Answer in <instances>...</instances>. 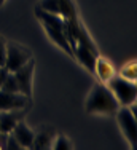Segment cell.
Wrapping results in <instances>:
<instances>
[{
	"label": "cell",
	"mask_w": 137,
	"mask_h": 150,
	"mask_svg": "<svg viewBox=\"0 0 137 150\" xmlns=\"http://www.w3.org/2000/svg\"><path fill=\"white\" fill-rule=\"evenodd\" d=\"M0 90L2 91H6V93H19V86H18V81L16 78H14V75L10 72L8 77L5 78V81L2 83V86H0Z\"/></svg>",
	"instance_id": "7c38bea8"
},
{
	"label": "cell",
	"mask_w": 137,
	"mask_h": 150,
	"mask_svg": "<svg viewBox=\"0 0 137 150\" xmlns=\"http://www.w3.org/2000/svg\"><path fill=\"white\" fill-rule=\"evenodd\" d=\"M10 134H11L13 137L16 139V141L19 142V144L23 145L24 149H30L32 141H34V134H35V133L27 126L26 123H24L23 120H21V121H18V125L13 128V131H11Z\"/></svg>",
	"instance_id": "30bf717a"
},
{
	"label": "cell",
	"mask_w": 137,
	"mask_h": 150,
	"mask_svg": "<svg viewBox=\"0 0 137 150\" xmlns=\"http://www.w3.org/2000/svg\"><path fill=\"white\" fill-rule=\"evenodd\" d=\"M94 75L99 78L100 83H104V81H109L112 77H115V69L110 61H107L102 56H97L94 64Z\"/></svg>",
	"instance_id": "8fae6325"
},
{
	"label": "cell",
	"mask_w": 137,
	"mask_h": 150,
	"mask_svg": "<svg viewBox=\"0 0 137 150\" xmlns=\"http://www.w3.org/2000/svg\"><path fill=\"white\" fill-rule=\"evenodd\" d=\"M3 3H5V0H0V6H2V5H3Z\"/></svg>",
	"instance_id": "d6986e66"
},
{
	"label": "cell",
	"mask_w": 137,
	"mask_h": 150,
	"mask_svg": "<svg viewBox=\"0 0 137 150\" xmlns=\"http://www.w3.org/2000/svg\"><path fill=\"white\" fill-rule=\"evenodd\" d=\"M42 150H51V147H48V149H42Z\"/></svg>",
	"instance_id": "ffe728a7"
},
{
	"label": "cell",
	"mask_w": 137,
	"mask_h": 150,
	"mask_svg": "<svg viewBox=\"0 0 137 150\" xmlns=\"http://www.w3.org/2000/svg\"><path fill=\"white\" fill-rule=\"evenodd\" d=\"M29 105V98L21 93H6L0 90V112L3 110H16Z\"/></svg>",
	"instance_id": "52a82bcc"
},
{
	"label": "cell",
	"mask_w": 137,
	"mask_h": 150,
	"mask_svg": "<svg viewBox=\"0 0 137 150\" xmlns=\"http://www.w3.org/2000/svg\"><path fill=\"white\" fill-rule=\"evenodd\" d=\"M120 104L115 96L104 83H96L91 90L88 101H86V112L88 113H113L118 110Z\"/></svg>",
	"instance_id": "7a4b0ae2"
},
{
	"label": "cell",
	"mask_w": 137,
	"mask_h": 150,
	"mask_svg": "<svg viewBox=\"0 0 137 150\" xmlns=\"http://www.w3.org/2000/svg\"><path fill=\"white\" fill-rule=\"evenodd\" d=\"M107 83H109L107 88L112 91V94L115 96V99L120 105L129 107L131 104H136L137 86L134 81L126 80L123 77H112Z\"/></svg>",
	"instance_id": "3957f363"
},
{
	"label": "cell",
	"mask_w": 137,
	"mask_h": 150,
	"mask_svg": "<svg viewBox=\"0 0 137 150\" xmlns=\"http://www.w3.org/2000/svg\"><path fill=\"white\" fill-rule=\"evenodd\" d=\"M35 16H37L38 21L43 24L46 34H48L49 38L54 42V45H57L61 50H64V51H66L72 59H75L73 58V51H72L70 45H68V42H67L66 32H64L62 18L57 16V15H53V13L45 11V10H42L40 6L35 8Z\"/></svg>",
	"instance_id": "6da1fadb"
},
{
	"label": "cell",
	"mask_w": 137,
	"mask_h": 150,
	"mask_svg": "<svg viewBox=\"0 0 137 150\" xmlns=\"http://www.w3.org/2000/svg\"><path fill=\"white\" fill-rule=\"evenodd\" d=\"M26 109L24 107L23 110L16 109V110H3L0 112V133L3 134H10L13 131V128L18 125V121H21V118L26 113Z\"/></svg>",
	"instance_id": "ba28073f"
},
{
	"label": "cell",
	"mask_w": 137,
	"mask_h": 150,
	"mask_svg": "<svg viewBox=\"0 0 137 150\" xmlns=\"http://www.w3.org/2000/svg\"><path fill=\"white\" fill-rule=\"evenodd\" d=\"M8 74H10V72L5 69V67H0V86H2V83L5 81V78L8 77Z\"/></svg>",
	"instance_id": "e0dca14e"
},
{
	"label": "cell",
	"mask_w": 137,
	"mask_h": 150,
	"mask_svg": "<svg viewBox=\"0 0 137 150\" xmlns=\"http://www.w3.org/2000/svg\"><path fill=\"white\" fill-rule=\"evenodd\" d=\"M121 77L126 78V80H131V81L136 80V61L128 62L123 69H121Z\"/></svg>",
	"instance_id": "5bb4252c"
},
{
	"label": "cell",
	"mask_w": 137,
	"mask_h": 150,
	"mask_svg": "<svg viewBox=\"0 0 137 150\" xmlns=\"http://www.w3.org/2000/svg\"><path fill=\"white\" fill-rule=\"evenodd\" d=\"M32 59V53L27 48L13 43V42H6V56H5V69L8 72H16L18 69L24 66L27 61Z\"/></svg>",
	"instance_id": "277c9868"
},
{
	"label": "cell",
	"mask_w": 137,
	"mask_h": 150,
	"mask_svg": "<svg viewBox=\"0 0 137 150\" xmlns=\"http://www.w3.org/2000/svg\"><path fill=\"white\" fill-rule=\"evenodd\" d=\"M5 56H6V40L0 35V67L5 66Z\"/></svg>",
	"instance_id": "2e32d148"
},
{
	"label": "cell",
	"mask_w": 137,
	"mask_h": 150,
	"mask_svg": "<svg viewBox=\"0 0 137 150\" xmlns=\"http://www.w3.org/2000/svg\"><path fill=\"white\" fill-rule=\"evenodd\" d=\"M6 136H8V134H3V133H0V150H5V142H6Z\"/></svg>",
	"instance_id": "ac0fdd59"
},
{
	"label": "cell",
	"mask_w": 137,
	"mask_h": 150,
	"mask_svg": "<svg viewBox=\"0 0 137 150\" xmlns=\"http://www.w3.org/2000/svg\"><path fill=\"white\" fill-rule=\"evenodd\" d=\"M34 67H35V61L30 59L24 64L21 69H18L16 72H13L14 78L18 81V86H19V93L27 98H30L32 94V75H34Z\"/></svg>",
	"instance_id": "8992f818"
},
{
	"label": "cell",
	"mask_w": 137,
	"mask_h": 150,
	"mask_svg": "<svg viewBox=\"0 0 137 150\" xmlns=\"http://www.w3.org/2000/svg\"><path fill=\"white\" fill-rule=\"evenodd\" d=\"M54 137H56L54 129H51V128H42V129H38L34 134V141H32L30 150H42V149L51 147Z\"/></svg>",
	"instance_id": "9c48e42d"
},
{
	"label": "cell",
	"mask_w": 137,
	"mask_h": 150,
	"mask_svg": "<svg viewBox=\"0 0 137 150\" xmlns=\"http://www.w3.org/2000/svg\"><path fill=\"white\" fill-rule=\"evenodd\" d=\"M5 150H27V149H24L11 134H8L6 136V142H5Z\"/></svg>",
	"instance_id": "9a60e30c"
},
{
	"label": "cell",
	"mask_w": 137,
	"mask_h": 150,
	"mask_svg": "<svg viewBox=\"0 0 137 150\" xmlns=\"http://www.w3.org/2000/svg\"><path fill=\"white\" fill-rule=\"evenodd\" d=\"M51 150H72V144L66 136H56L53 141Z\"/></svg>",
	"instance_id": "4fadbf2b"
},
{
	"label": "cell",
	"mask_w": 137,
	"mask_h": 150,
	"mask_svg": "<svg viewBox=\"0 0 137 150\" xmlns=\"http://www.w3.org/2000/svg\"><path fill=\"white\" fill-rule=\"evenodd\" d=\"M118 115V123H120L121 129L126 136V139L131 144V150H137V142H136V134H137V123H136V117L131 113V110L128 107H123V109L117 110Z\"/></svg>",
	"instance_id": "5b68a950"
}]
</instances>
